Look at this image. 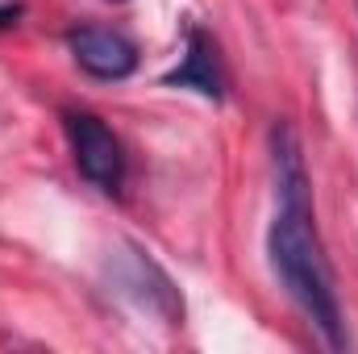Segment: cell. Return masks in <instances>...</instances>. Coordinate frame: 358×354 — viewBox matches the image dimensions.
<instances>
[{
    "label": "cell",
    "instance_id": "cell-2",
    "mask_svg": "<svg viewBox=\"0 0 358 354\" xmlns=\"http://www.w3.org/2000/svg\"><path fill=\"white\" fill-rule=\"evenodd\" d=\"M108 275H113V292L125 296L138 313H146V317H155L163 325H183V296H179V288L142 246H121L108 259Z\"/></svg>",
    "mask_w": 358,
    "mask_h": 354
},
{
    "label": "cell",
    "instance_id": "cell-1",
    "mask_svg": "<svg viewBox=\"0 0 358 354\" xmlns=\"http://www.w3.org/2000/svg\"><path fill=\"white\" fill-rule=\"evenodd\" d=\"M271 183H275V217L267 229V259L287 292V300L308 317V325L325 338L329 351H346V313L338 296L334 263L325 255L317 208H313V179L304 163V142L287 121L271 125Z\"/></svg>",
    "mask_w": 358,
    "mask_h": 354
},
{
    "label": "cell",
    "instance_id": "cell-3",
    "mask_svg": "<svg viewBox=\"0 0 358 354\" xmlns=\"http://www.w3.org/2000/svg\"><path fill=\"white\" fill-rule=\"evenodd\" d=\"M63 129H67L71 159H76L80 176L88 179L96 192H104V196H121L125 179H129V159H125L121 138L96 113H80V108L63 113Z\"/></svg>",
    "mask_w": 358,
    "mask_h": 354
},
{
    "label": "cell",
    "instance_id": "cell-5",
    "mask_svg": "<svg viewBox=\"0 0 358 354\" xmlns=\"http://www.w3.org/2000/svg\"><path fill=\"white\" fill-rule=\"evenodd\" d=\"M163 88H192L200 92L204 100H225L229 76L221 63V46L208 29L187 25V42H183V63L171 76H163Z\"/></svg>",
    "mask_w": 358,
    "mask_h": 354
},
{
    "label": "cell",
    "instance_id": "cell-4",
    "mask_svg": "<svg viewBox=\"0 0 358 354\" xmlns=\"http://www.w3.org/2000/svg\"><path fill=\"white\" fill-rule=\"evenodd\" d=\"M71 55L80 63V71H88L92 80L117 84L129 80L138 71V46L121 34V29H104V25H80L71 34Z\"/></svg>",
    "mask_w": 358,
    "mask_h": 354
}]
</instances>
